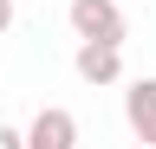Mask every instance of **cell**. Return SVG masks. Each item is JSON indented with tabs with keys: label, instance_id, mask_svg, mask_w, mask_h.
I'll list each match as a JSON object with an SVG mask.
<instances>
[{
	"label": "cell",
	"instance_id": "7a4b0ae2",
	"mask_svg": "<svg viewBox=\"0 0 156 149\" xmlns=\"http://www.w3.org/2000/svg\"><path fill=\"white\" fill-rule=\"evenodd\" d=\"M20 149H78V117L58 110V104H46L26 130H20Z\"/></svg>",
	"mask_w": 156,
	"mask_h": 149
},
{
	"label": "cell",
	"instance_id": "6da1fadb",
	"mask_svg": "<svg viewBox=\"0 0 156 149\" xmlns=\"http://www.w3.org/2000/svg\"><path fill=\"white\" fill-rule=\"evenodd\" d=\"M65 20H72L78 39H104V46H124V32H130L117 0H72V7H65Z\"/></svg>",
	"mask_w": 156,
	"mask_h": 149
},
{
	"label": "cell",
	"instance_id": "3957f363",
	"mask_svg": "<svg viewBox=\"0 0 156 149\" xmlns=\"http://www.w3.org/2000/svg\"><path fill=\"white\" fill-rule=\"evenodd\" d=\"M72 71H78V78H85L91 91H98V84H117V78H124V46L78 39V52H72Z\"/></svg>",
	"mask_w": 156,
	"mask_h": 149
},
{
	"label": "cell",
	"instance_id": "8992f818",
	"mask_svg": "<svg viewBox=\"0 0 156 149\" xmlns=\"http://www.w3.org/2000/svg\"><path fill=\"white\" fill-rule=\"evenodd\" d=\"M13 26V0H0V32H7Z\"/></svg>",
	"mask_w": 156,
	"mask_h": 149
},
{
	"label": "cell",
	"instance_id": "5b68a950",
	"mask_svg": "<svg viewBox=\"0 0 156 149\" xmlns=\"http://www.w3.org/2000/svg\"><path fill=\"white\" fill-rule=\"evenodd\" d=\"M0 149H20V130L13 123H0Z\"/></svg>",
	"mask_w": 156,
	"mask_h": 149
},
{
	"label": "cell",
	"instance_id": "277c9868",
	"mask_svg": "<svg viewBox=\"0 0 156 149\" xmlns=\"http://www.w3.org/2000/svg\"><path fill=\"white\" fill-rule=\"evenodd\" d=\"M124 123H130L136 143L156 149V78H136V84L124 91Z\"/></svg>",
	"mask_w": 156,
	"mask_h": 149
},
{
	"label": "cell",
	"instance_id": "52a82bcc",
	"mask_svg": "<svg viewBox=\"0 0 156 149\" xmlns=\"http://www.w3.org/2000/svg\"><path fill=\"white\" fill-rule=\"evenodd\" d=\"M130 149H150V143H130Z\"/></svg>",
	"mask_w": 156,
	"mask_h": 149
}]
</instances>
